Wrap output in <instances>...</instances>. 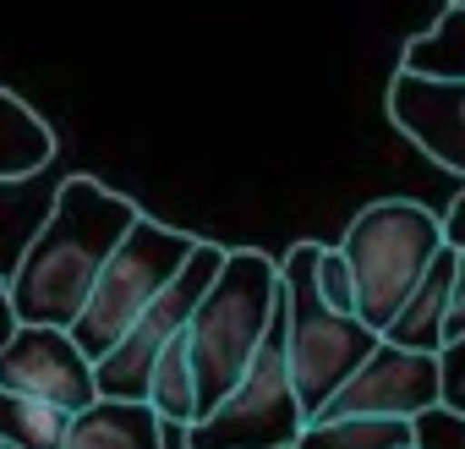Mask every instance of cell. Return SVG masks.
<instances>
[{
	"mask_svg": "<svg viewBox=\"0 0 465 449\" xmlns=\"http://www.w3.org/2000/svg\"><path fill=\"white\" fill-rule=\"evenodd\" d=\"M143 208L121 192H110L94 175H66L45 224L34 231L28 253L17 258L6 291L23 324H55L72 329V318L83 313L99 269L110 264V253L121 247V236L132 231V219Z\"/></svg>",
	"mask_w": 465,
	"mask_h": 449,
	"instance_id": "obj_1",
	"label": "cell"
},
{
	"mask_svg": "<svg viewBox=\"0 0 465 449\" xmlns=\"http://www.w3.org/2000/svg\"><path fill=\"white\" fill-rule=\"evenodd\" d=\"M280 313V264L258 247H230L203 302L186 318V356L197 378V416L213 411L230 384L258 356L269 324Z\"/></svg>",
	"mask_w": 465,
	"mask_h": 449,
	"instance_id": "obj_2",
	"label": "cell"
},
{
	"mask_svg": "<svg viewBox=\"0 0 465 449\" xmlns=\"http://www.w3.org/2000/svg\"><path fill=\"white\" fill-rule=\"evenodd\" d=\"M318 264V242H296L280 258V302H285V367L296 384V400L307 411V422L329 405V394L372 356L378 329H367L356 313H334L318 296L312 280Z\"/></svg>",
	"mask_w": 465,
	"mask_h": 449,
	"instance_id": "obj_3",
	"label": "cell"
},
{
	"mask_svg": "<svg viewBox=\"0 0 465 449\" xmlns=\"http://www.w3.org/2000/svg\"><path fill=\"white\" fill-rule=\"evenodd\" d=\"M438 247H443V219L432 208H421L411 197L367 203L340 242V253L351 258V274H356V318L367 329H383L400 313V302L411 296V285L427 274Z\"/></svg>",
	"mask_w": 465,
	"mask_h": 449,
	"instance_id": "obj_4",
	"label": "cell"
},
{
	"mask_svg": "<svg viewBox=\"0 0 465 449\" xmlns=\"http://www.w3.org/2000/svg\"><path fill=\"white\" fill-rule=\"evenodd\" d=\"M192 247H197V236L175 231V224H164V219H153V214H137L132 231L121 236V247L110 253V264L99 269V280H94L83 313L72 318L77 351H83L88 362H99V356L132 329V318L175 280V269L192 258Z\"/></svg>",
	"mask_w": 465,
	"mask_h": 449,
	"instance_id": "obj_5",
	"label": "cell"
},
{
	"mask_svg": "<svg viewBox=\"0 0 465 449\" xmlns=\"http://www.w3.org/2000/svg\"><path fill=\"white\" fill-rule=\"evenodd\" d=\"M302 427H307V411L285 367V302H280L247 373L230 384V394L213 411L181 427V449H291Z\"/></svg>",
	"mask_w": 465,
	"mask_h": 449,
	"instance_id": "obj_6",
	"label": "cell"
},
{
	"mask_svg": "<svg viewBox=\"0 0 465 449\" xmlns=\"http://www.w3.org/2000/svg\"><path fill=\"white\" fill-rule=\"evenodd\" d=\"M219 264H224V247H213V242H197V247H192V258L175 269V280H170V285L132 318V329L94 362V389H99V394H110V400H143V394H148V373H153L159 351H164L175 334H186V318H192V307L203 302L208 280L219 274Z\"/></svg>",
	"mask_w": 465,
	"mask_h": 449,
	"instance_id": "obj_7",
	"label": "cell"
},
{
	"mask_svg": "<svg viewBox=\"0 0 465 449\" xmlns=\"http://www.w3.org/2000/svg\"><path fill=\"white\" fill-rule=\"evenodd\" d=\"M438 411V351H411L378 340L372 356L329 394L318 416H427Z\"/></svg>",
	"mask_w": 465,
	"mask_h": 449,
	"instance_id": "obj_8",
	"label": "cell"
},
{
	"mask_svg": "<svg viewBox=\"0 0 465 449\" xmlns=\"http://www.w3.org/2000/svg\"><path fill=\"white\" fill-rule=\"evenodd\" d=\"M0 389L50 400L61 411H83L99 400L94 362L77 351L72 329L55 324H17V334L0 345Z\"/></svg>",
	"mask_w": 465,
	"mask_h": 449,
	"instance_id": "obj_9",
	"label": "cell"
},
{
	"mask_svg": "<svg viewBox=\"0 0 465 449\" xmlns=\"http://www.w3.org/2000/svg\"><path fill=\"white\" fill-rule=\"evenodd\" d=\"M389 121L432 165L465 175V77L394 72V83H389Z\"/></svg>",
	"mask_w": 465,
	"mask_h": 449,
	"instance_id": "obj_10",
	"label": "cell"
},
{
	"mask_svg": "<svg viewBox=\"0 0 465 449\" xmlns=\"http://www.w3.org/2000/svg\"><path fill=\"white\" fill-rule=\"evenodd\" d=\"M61 449H170V433L148 400H110L99 394L94 405L72 411L66 444Z\"/></svg>",
	"mask_w": 465,
	"mask_h": 449,
	"instance_id": "obj_11",
	"label": "cell"
},
{
	"mask_svg": "<svg viewBox=\"0 0 465 449\" xmlns=\"http://www.w3.org/2000/svg\"><path fill=\"white\" fill-rule=\"evenodd\" d=\"M449 291H454V247H438V258H432L427 274L411 285V296L400 302V313L378 329V340H389V345H411V351H443Z\"/></svg>",
	"mask_w": 465,
	"mask_h": 449,
	"instance_id": "obj_12",
	"label": "cell"
},
{
	"mask_svg": "<svg viewBox=\"0 0 465 449\" xmlns=\"http://www.w3.org/2000/svg\"><path fill=\"white\" fill-rule=\"evenodd\" d=\"M55 159V132L34 105L0 88V181H28Z\"/></svg>",
	"mask_w": 465,
	"mask_h": 449,
	"instance_id": "obj_13",
	"label": "cell"
},
{
	"mask_svg": "<svg viewBox=\"0 0 465 449\" xmlns=\"http://www.w3.org/2000/svg\"><path fill=\"white\" fill-rule=\"evenodd\" d=\"M416 422L405 416H312L291 449H411Z\"/></svg>",
	"mask_w": 465,
	"mask_h": 449,
	"instance_id": "obj_14",
	"label": "cell"
},
{
	"mask_svg": "<svg viewBox=\"0 0 465 449\" xmlns=\"http://www.w3.org/2000/svg\"><path fill=\"white\" fill-rule=\"evenodd\" d=\"M72 427V411L17 394V389H0V449H61Z\"/></svg>",
	"mask_w": 465,
	"mask_h": 449,
	"instance_id": "obj_15",
	"label": "cell"
},
{
	"mask_svg": "<svg viewBox=\"0 0 465 449\" xmlns=\"http://www.w3.org/2000/svg\"><path fill=\"white\" fill-rule=\"evenodd\" d=\"M400 72H421V77H465V6L449 0L438 12V23L427 34H416L400 50Z\"/></svg>",
	"mask_w": 465,
	"mask_h": 449,
	"instance_id": "obj_16",
	"label": "cell"
},
{
	"mask_svg": "<svg viewBox=\"0 0 465 449\" xmlns=\"http://www.w3.org/2000/svg\"><path fill=\"white\" fill-rule=\"evenodd\" d=\"M143 400L159 411V422H164V427H192V422H197V378H192L186 334H175V340L159 351V362H153V373H148V394H143Z\"/></svg>",
	"mask_w": 465,
	"mask_h": 449,
	"instance_id": "obj_17",
	"label": "cell"
},
{
	"mask_svg": "<svg viewBox=\"0 0 465 449\" xmlns=\"http://www.w3.org/2000/svg\"><path fill=\"white\" fill-rule=\"evenodd\" d=\"M312 280H318V296H323L334 313H356V274H351V258H345L340 247H318Z\"/></svg>",
	"mask_w": 465,
	"mask_h": 449,
	"instance_id": "obj_18",
	"label": "cell"
},
{
	"mask_svg": "<svg viewBox=\"0 0 465 449\" xmlns=\"http://www.w3.org/2000/svg\"><path fill=\"white\" fill-rule=\"evenodd\" d=\"M438 411L465 422V334H454L438 351Z\"/></svg>",
	"mask_w": 465,
	"mask_h": 449,
	"instance_id": "obj_19",
	"label": "cell"
},
{
	"mask_svg": "<svg viewBox=\"0 0 465 449\" xmlns=\"http://www.w3.org/2000/svg\"><path fill=\"white\" fill-rule=\"evenodd\" d=\"M465 334V253H454V291H449V318H443V345Z\"/></svg>",
	"mask_w": 465,
	"mask_h": 449,
	"instance_id": "obj_20",
	"label": "cell"
},
{
	"mask_svg": "<svg viewBox=\"0 0 465 449\" xmlns=\"http://www.w3.org/2000/svg\"><path fill=\"white\" fill-rule=\"evenodd\" d=\"M438 219H443V247L465 253V186H460V197L449 203V214H438Z\"/></svg>",
	"mask_w": 465,
	"mask_h": 449,
	"instance_id": "obj_21",
	"label": "cell"
},
{
	"mask_svg": "<svg viewBox=\"0 0 465 449\" xmlns=\"http://www.w3.org/2000/svg\"><path fill=\"white\" fill-rule=\"evenodd\" d=\"M17 307H12V291H6V274H0V345H6L12 334H17Z\"/></svg>",
	"mask_w": 465,
	"mask_h": 449,
	"instance_id": "obj_22",
	"label": "cell"
},
{
	"mask_svg": "<svg viewBox=\"0 0 465 449\" xmlns=\"http://www.w3.org/2000/svg\"><path fill=\"white\" fill-rule=\"evenodd\" d=\"M411 449H421V444H411Z\"/></svg>",
	"mask_w": 465,
	"mask_h": 449,
	"instance_id": "obj_23",
	"label": "cell"
},
{
	"mask_svg": "<svg viewBox=\"0 0 465 449\" xmlns=\"http://www.w3.org/2000/svg\"><path fill=\"white\" fill-rule=\"evenodd\" d=\"M460 6H465V0H460Z\"/></svg>",
	"mask_w": 465,
	"mask_h": 449,
	"instance_id": "obj_24",
	"label": "cell"
}]
</instances>
